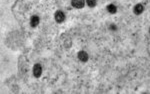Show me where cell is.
I'll use <instances>...</instances> for the list:
<instances>
[{
  "instance_id": "obj_1",
  "label": "cell",
  "mask_w": 150,
  "mask_h": 94,
  "mask_svg": "<svg viewBox=\"0 0 150 94\" xmlns=\"http://www.w3.org/2000/svg\"><path fill=\"white\" fill-rule=\"evenodd\" d=\"M65 18H66V16H65V13L62 10H57L54 13V19H55V21H56L57 23L64 22Z\"/></svg>"
},
{
  "instance_id": "obj_2",
  "label": "cell",
  "mask_w": 150,
  "mask_h": 94,
  "mask_svg": "<svg viewBox=\"0 0 150 94\" xmlns=\"http://www.w3.org/2000/svg\"><path fill=\"white\" fill-rule=\"evenodd\" d=\"M33 75H34L35 78H39V77L42 75V66L39 63H36L33 66Z\"/></svg>"
},
{
  "instance_id": "obj_3",
  "label": "cell",
  "mask_w": 150,
  "mask_h": 94,
  "mask_svg": "<svg viewBox=\"0 0 150 94\" xmlns=\"http://www.w3.org/2000/svg\"><path fill=\"white\" fill-rule=\"evenodd\" d=\"M71 5L76 9H82L85 6V0H71Z\"/></svg>"
},
{
  "instance_id": "obj_4",
  "label": "cell",
  "mask_w": 150,
  "mask_h": 94,
  "mask_svg": "<svg viewBox=\"0 0 150 94\" xmlns=\"http://www.w3.org/2000/svg\"><path fill=\"white\" fill-rule=\"evenodd\" d=\"M77 57H78V59L80 60L81 62H83V63L87 62L89 59L88 53H87L86 51H84V50H80V51L77 53Z\"/></svg>"
},
{
  "instance_id": "obj_5",
  "label": "cell",
  "mask_w": 150,
  "mask_h": 94,
  "mask_svg": "<svg viewBox=\"0 0 150 94\" xmlns=\"http://www.w3.org/2000/svg\"><path fill=\"white\" fill-rule=\"evenodd\" d=\"M144 11V5H142V4H136L134 7H133V13L135 14V15H140V14H142Z\"/></svg>"
},
{
  "instance_id": "obj_6",
  "label": "cell",
  "mask_w": 150,
  "mask_h": 94,
  "mask_svg": "<svg viewBox=\"0 0 150 94\" xmlns=\"http://www.w3.org/2000/svg\"><path fill=\"white\" fill-rule=\"evenodd\" d=\"M39 17H38L37 15H33L32 17L30 18V26L32 28H35L38 26V24H39Z\"/></svg>"
},
{
  "instance_id": "obj_7",
  "label": "cell",
  "mask_w": 150,
  "mask_h": 94,
  "mask_svg": "<svg viewBox=\"0 0 150 94\" xmlns=\"http://www.w3.org/2000/svg\"><path fill=\"white\" fill-rule=\"evenodd\" d=\"M107 11L109 12L110 14H115L117 12V7H116L114 4H108L107 5Z\"/></svg>"
},
{
  "instance_id": "obj_8",
  "label": "cell",
  "mask_w": 150,
  "mask_h": 94,
  "mask_svg": "<svg viewBox=\"0 0 150 94\" xmlns=\"http://www.w3.org/2000/svg\"><path fill=\"white\" fill-rule=\"evenodd\" d=\"M86 4L90 8H94L96 6V4H97V2H96V0H86Z\"/></svg>"
},
{
  "instance_id": "obj_9",
  "label": "cell",
  "mask_w": 150,
  "mask_h": 94,
  "mask_svg": "<svg viewBox=\"0 0 150 94\" xmlns=\"http://www.w3.org/2000/svg\"><path fill=\"white\" fill-rule=\"evenodd\" d=\"M110 29L115 30V29H116V26H114V25H111V26H110Z\"/></svg>"
},
{
  "instance_id": "obj_10",
  "label": "cell",
  "mask_w": 150,
  "mask_h": 94,
  "mask_svg": "<svg viewBox=\"0 0 150 94\" xmlns=\"http://www.w3.org/2000/svg\"><path fill=\"white\" fill-rule=\"evenodd\" d=\"M149 34H150V28H149Z\"/></svg>"
}]
</instances>
